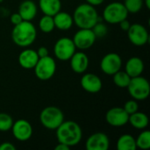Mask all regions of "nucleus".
<instances>
[{"mask_svg":"<svg viewBox=\"0 0 150 150\" xmlns=\"http://www.w3.org/2000/svg\"><path fill=\"white\" fill-rule=\"evenodd\" d=\"M55 131L58 142L63 143L70 148L79 144L83 138L81 127L73 120H64Z\"/></svg>","mask_w":150,"mask_h":150,"instance_id":"nucleus-1","label":"nucleus"},{"mask_svg":"<svg viewBox=\"0 0 150 150\" xmlns=\"http://www.w3.org/2000/svg\"><path fill=\"white\" fill-rule=\"evenodd\" d=\"M37 30L31 21L23 20L14 25L11 31L12 41L20 47H28L36 40Z\"/></svg>","mask_w":150,"mask_h":150,"instance_id":"nucleus-2","label":"nucleus"},{"mask_svg":"<svg viewBox=\"0 0 150 150\" xmlns=\"http://www.w3.org/2000/svg\"><path fill=\"white\" fill-rule=\"evenodd\" d=\"M72 18L74 24L78 28L91 29L97 22L100 21L95 6L88 3L79 4L75 9Z\"/></svg>","mask_w":150,"mask_h":150,"instance_id":"nucleus-3","label":"nucleus"},{"mask_svg":"<svg viewBox=\"0 0 150 150\" xmlns=\"http://www.w3.org/2000/svg\"><path fill=\"white\" fill-rule=\"evenodd\" d=\"M40 121L45 128L55 130L64 121V114L59 107L47 106L40 114Z\"/></svg>","mask_w":150,"mask_h":150,"instance_id":"nucleus-4","label":"nucleus"},{"mask_svg":"<svg viewBox=\"0 0 150 150\" xmlns=\"http://www.w3.org/2000/svg\"><path fill=\"white\" fill-rule=\"evenodd\" d=\"M128 11L121 2H112L108 4L103 11V19L108 24H119L127 18Z\"/></svg>","mask_w":150,"mask_h":150,"instance_id":"nucleus-5","label":"nucleus"},{"mask_svg":"<svg viewBox=\"0 0 150 150\" xmlns=\"http://www.w3.org/2000/svg\"><path fill=\"white\" fill-rule=\"evenodd\" d=\"M127 90L130 96L136 101L145 100L150 94L149 82L142 76L132 77Z\"/></svg>","mask_w":150,"mask_h":150,"instance_id":"nucleus-6","label":"nucleus"},{"mask_svg":"<svg viewBox=\"0 0 150 150\" xmlns=\"http://www.w3.org/2000/svg\"><path fill=\"white\" fill-rule=\"evenodd\" d=\"M36 77L41 81L51 79L56 71V62L54 58L47 55L39 58L36 65L33 68Z\"/></svg>","mask_w":150,"mask_h":150,"instance_id":"nucleus-7","label":"nucleus"},{"mask_svg":"<svg viewBox=\"0 0 150 150\" xmlns=\"http://www.w3.org/2000/svg\"><path fill=\"white\" fill-rule=\"evenodd\" d=\"M76 51L73 40L69 37H62L56 40L54 46V54L55 57L62 62L69 61L71 56Z\"/></svg>","mask_w":150,"mask_h":150,"instance_id":"nucleus-8","label":"nucleus"},{"mask_svg":"<svg viewBox=\"0 0 150 150\" xmlns=\"http://www.w3.org/2000/svg\"><path fill=\"white\" fill-rule=\"evenodd\" d=\"M127 33L130 42L136 47H143L149 42V31L142 24L139 23L131 24Z\"/></svg>","mask_w":150,"mask_h":150,"instance_id":"nucleus-9","label":"nucleus"},{"mask_svg":"<svg viewBox=\"0 0 150 150\" xmlns=\"http://www.w3.org/2000/svg\"><path fill=\"white\" fill-rule=\"evenodd\" d=\"M122 59L120 54L116 53L106 54L100 62L101 70L108 76H112L116 72L121 69Z\"/></svg>","mask_w":150,"mask_h":150,"instance_id":"nucleus-10","label":"nucleus"},{"mask_svg":"<svg viewBox=\"0 0 150 150\" xmlns=\"http://www.w3.org/2000/svg\"><path fill=\"white\" fill-rule=\"evenodd\" d=\"M72 40L76 48L80 50H85L94 45L97 38L91 29L79 28Z\"/></svg>","mask_w":150,"mask_h":150,"instance_id":"nucleus-11","label":"nucleus"},{"mask_svg":"<svg viewBox=\"0 0 150 150\" xmlns=\"http://www.w3.org/2000/svg\"><path fill=\"white\" fill-rule=\"evenodd\" d=\"M129 114L123 107L116 106L109 109L105 114V121L112 127H120L128 123Z\"/></svg>","mask_w":150,"mask_h":150,"instance_id":"nucleus-12","label":"nucleus"},{"mask_svg":"<svg viewBox=\"0 0 150 150\" xmlns=\"http://www.w3.org/2000/svg\"><path fill=\"white\" fill-rule=\"evenodd\" d=\"M11 130L14 138L19 142L28 141L32 137L33 131L31 123L24 119L14 121Z\"/></svg>","mask_w":150,"mask_h":150,"instance_id":"nucleus-13","label":"nucleus"},{"mask_svg":"<svg viewBox=\"0 0 150 150\" xmlns=\"http://www.w3.org/2000/svg\"><path fill=\"white\" fill-rule=\"evenodd\" d=\"M110 147L108 135L102 132H98L90 135L85 142L87 150H107Z\"/></svg>","mask_w":150,"mask_h":150,"instance_id":"nucleus-14","label":"nucleus"},{"mask_svg":"<svg viewBox=\"0 0 150 150\" xmlns=\"http://www.w3.org/2000/svg\"><path fill=\"white\" fill-rule=\"evenodd\" d=\"M82 88L89 93H98L102 90L103 83L98 76L93 73H85L80 81Z\"/></svg>","mask_w":150,"mask_h":150,"instance_id":"nucleus-15","label":"nucleus"},{"mask_svg":"<svg viewBox=\"0 0 150 150\" xmlns=\"http://www.w3.org/2000/svg\"><path fill=\"white\" fill-rule=\"evenodd\" d=\"M70 68L76 74L84 73L89 67V57L83 52H75L69 59Z\"/></svg>","mask_w":150,"mask_h":150,"instance_id":"nucleus-16","label":"nucleus"},{"mask_svg":"<svg viewBox=\"0 0 150 150\" xmlns=\"http://www.w3.org/2000/svg\"><path fill=\"white\" fill-rule=\"evenodd\" d=\"M39 60L36 50L25 47L18 55V63L25 69H33Z\"/></svg>","mask_w":150,"mask_h":150,"instance_id":"nucleus-17","label":"nucleus"},{"mask_svg":"<svg viewBox=\"0 0 150 150\" xmlns=\"http://www.w3.org/2000/svg\"><path fill=\"white\" fill-rule=\"evenodd\" d=\"M144 69L145 65L143 61L137 56L129 58L125 65V71L131 78L142 76L144 71Z\"/></svg>","mask_w":150,"mask_h":150,"instance_id":"nucleus-18","label":"nucleus"},{"mask_svg":"<svg viewBox=\"0 0 150 150\" xmlns=\"http://www.w3.org/2000/svg\"><path fill=\"white\" fill-rule=\"evenodd\" d=\"M37 4L33 0H24L18 6V13L25 21H32L37 15Z\"/></svg>","mask_w":150,"mask_h":150,"instance_id":"nucleus-19","label":"nucleus"},{"mask_svg":"<svg viewBox=\"0 0 150 150\" xmlns=\"http://www.w3.org/2000/svg\"><path fill=\"white\" fill-rule=\"evenodd\" d=\"M53 18H54L55 28L61 31L69 30L74 24L72 15H70L66 11H60L59 12H57L55 15L53 16Z\"/></svg>","mask_w":150,"mask_h":150,"instance_id":"nucleus-20","label":"nucleus"},{"mask_svg":"<svg viewBox=\"0 0 150 150\" xmlns=\"http://www.w3.org/2000/svg\"><path fill=\"white\" fill-rule=\"evenodd\" d=\"M39 8L44 15L54 16L62 10L61 0H39Z\"/></svg>","mask_w":150,"mask_h":150,"instance_id":"nucleus-21","label":"nucleus"},{"mask_svg":"<svg viewBox=\"0 0 150 150\" xmlns=\"http://www.w3.org/2000/svg\"><path fill=\"white\" fill-rule=\"evenodd\" d=\"M128 122L133 127L136 129L143 130L149 126V120L146 113L137 111L129 115Z\"/></svg>","mask_w":150,"mask_h":150,"instance_id":"nucleus-22","label":"nucleus"},{"mask_svg":"<svg viewBox=\"0 0 150 150\" xmlns=\"http://www.w3.org/2000/svg\"><path fill=\"white\" fill-rule=\"evenodd\" d=\"M136 149L137 147H136L135 138L129 134H125L120 135L117 141L118 150H135Z\"/></svg>","mask_w":150,"mask_h":150,"instance_id":"nucleus-23","label":"nucleus"},{"mask_svg":"<svg viewBox=\"0 0 150 150\" xmlns=\"http://www.w3.org/2000/svg\"><path fill=\"white\" fill-rule=\"evenodd\" d=\"M112 80L114 84L119 87V88H127L130 81H131V77L127 74V72L124 70H119L118 72H116L115 74L112 75Z\"/></svg>","mask_w":150,"mask_h":150,"instance_id":"nucleus-24","label":"nucleus"},{"mask_svg":"<svg viewBox=\"0 0 150 150\" xmlns=\"http://www.w3.org/2000/svg\"><path fill=\"white\" fill-rule=\"evenodd\" d=\"M39 28L42 33H52L55 28L53 17L48 15H43L39 21Z\"/></svg>","mask_w":150,"mask_h":150,"instance_id":"nucleus-25","label":"nucleus"},{"mask_svg":"<svg viewBox=\"0 0 150 150\" xmlns=\"http://www.w3.org/2000/svg\"><path fill=\"white\" fill-rule=\"evenodd\" d=\"M136 147L140 149L147 150L150 148V132L149 130L142 131L137 139H135Z\"/></svg>","mask_w":150,"mask_h":150,"instance_id":"nucleus-26","label":"nucleus"},{"mask_svg":"<svg viewBox=\"0 0 150 150\" xmlns=\"http://www.w3.org/2000/svg\"><path fill=\"white\" fill-rule=\"evenodd\" d=\"M123 4L125 5L128 13H137L143 7V0H125Z\"/></svg>","mask_w":150,"mask_h":150,"instance_id":"nucleus-27","label":"nucleus"},{"mask_svg":"<svg viewBox=\"0 0 150 150\" xmlns=\"http://www.w3.org/2000/svg\"><path fill=\"white\" fill-rule=\"evenodd\" d=\"M13 119L5 112H0V132H8L13 125Z\"/></svg>","mask_w":150,"mask_h":150,"instance_id":"nucleus-28","label":"nucleus"},{"mask_svg":"<svg viewBox=\"0 0 150 150\" xmlns=\"http://www.w3.org/2000/svg\"><path fill=\"white\" fill-rule=\"evenodd\" d=\"M91 30L93 31V33H94V34H95L97 39L98 38H100V39L104 38L107 34V33H108L107 25L105 23L101 22V21L97 22L95 24V25L91 28Z\"/></svg>","mask_w":150,"mask_h":150,"instance_id":"nucleus-29","label":"nucleus"},{"mask_svg":"<svg viewBox=\"0 0 150 150\" xmlns=\"http://www.w3.org/2000/svg\"><path fill=\"white\" fill-rule=\"evenodd\" d=\"M124 110L130 115L135 112H137L139 110V105L137 103V101L135 99H130L128 101H127L124 105Z\"/></svg>","mask_w":150,"mask_h":150,"instance_id":"nucleus-30","label":"nucleus"},{"mask_svg":"<svg viewBox=\"0 0 150 150\" xmlns=\"http://www.w3.org/2000/svg\"><path fill=\"white\" fill-rule=\"evenodd\" d=\"M10 20H11V24L13 25H16L19 24L20 22H22L23 21V18H21V16L19 15L18 12H15V13H13V14L11 15Z\"/></svg>","mask_w":150,"mask_h":150,"instance_id":"nucleus-31","label":"nucleus"},{"mask_svg":"<svg viewBox=\"0 0 150 150\" xmlns=\"http://www.w3.org/2000/svg\"><path fill=\"white\" fill-rule=\"evenodd\" d=\"M36 52H37L39 58H42V57L48 55V49L46 47H40L38 50H36Z\"/></svg>","mask_w":150,"mask_h":150,"instance_id":"nucleus-32","label":"nucleus"},{"mask_svg":"<svg viewBox=\"0 0 150 150\" xmlns=\"http://www.w3.org/2000/svg\"><path fill=\"white\" fill-rule=\"evenodd\" d=\"M16 147L11 142H3L0 144V150H15Z\"/></svg>","mask_w":150,"mask_h":150,"instance_id":"nucleus-33","label":"nucleus"},{"mask_svg":"<svg viewBox=\"0 0 150 150\" xmlns=\"http://www.w3.org/2000/svg\"><path fill=\"white\" fill-rule=\"evenodd\" d=\"M119 25H120V27L123 31L127 32V31L129 29V27H130V25H131V23L127 20V18H126V19H124V20L120 21V22L119 23Z\"/></svg>","mask_w":150,"mask_h":150,"instance_id":"nucleus-34","label":"nucleus"},{"mask_svg":"<svg viewBox=\"0 0 150 150\" xmlns=\"http://www.w3.org/2000/svg\"><path fill=\"white\" fill-rule=\"evenodd\" d=\"M88 4H91V5H93V6H98V5H100V4H102L104 2H105V0H85Z\"/></svg>","mask_w":150,"mask_h":150,"instance_id":"nucleus-35","label":"nucleus"},{"mask_svg":"<svg viewBox=\"0 0 150 150\" xmlns=\"http://www.w3.org/2000/svg\"><path fill=\"white\" fill-rule=\"evenodd\" d=\"M54 149L55 150H69L70 149V147H69V146H67V145H65V144H63V143H58V145L54 148Z\"/></svg>","mask_w":150,"mask_h":150,"instance_id":"nucleus-36","label":"nucleus"},{"mask_svg":"<svg viewBox=\"0 0 150 150\" xmlns=\"http://www.w3.org/2000/svg\"><path fill=\"white\" fill-rule=\"evenodd\" d=\"M143 3L145 4L147 9H150V0H143Z\"/></svg>","mask_w":150,"mask_h":150,"instance_id":"nucleus-37","label":"nucleus"}]
</instances>
